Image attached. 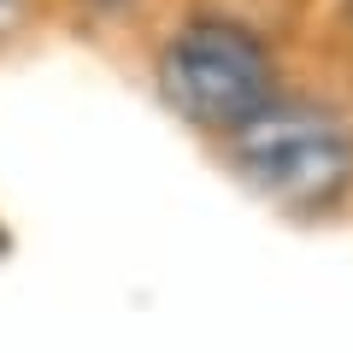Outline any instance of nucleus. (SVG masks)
Returning <instances> with one entry per match:
<instances>
[{
    "label": "nucleus",
    "mask_w": 353,
    "mask_h": 353,
    "mask_svg": "<svg viewBox=\"0 0 353 353\" xmlns=\"http://www.w3.org/2000/svg\"><path fill=\"white\" fill-rule=\"evenodd\" d=\"M224 141L236 171L289 212H330L353 189V130L330 106L271 101Z\"/></svg>",
    "instance_id": "1"
},
{
    "label": "nucleus",
    "mask_w": 353,
    "mask_h": 353,
    "mask_svg": "<svg viewBox=\"0 0 353 353\" xmlns=\"http://www.w3.org/2000/svg\"><path fill=\"white\" fill-rule=\"evenodd\" d=\"M159 94L201 130L236 136L277 101V59L248 24L189 18L159 48Z\"/></svg>",
    "instance_id": "2"
},
{
    "label": "nucleus",
    "mask_w": 353,
    "mask_h": 353,
    "mask_svg": "<svg viewBox=\"0 0 353 353\" xmlns=\"http://www.w3.org/2000/svg\"><path fill=\"white\" fill-rule=\"evenodd\" d=\"M24 18H30V0H0V48L24 30Z\"/></svg>",
    "instance_id": "3"
},
{
    "label": "nucleus",
    "mask_w": 353,
    "mask_h": 353,
    "mask_svg": "<svg viewBox=\"0 0 353 353\" xmlns=\"http://www.w3.org/2000/svg\"><path fill=\"white\" fill-rule=\"evenodd\" d=\"M341 6H347V24H353V0H341Z\"/></svg>",
    "instance_id": "4"
},
{
    "label": "nucleus",
    "mask_w": 353,
    "mask_h": 353,
    "mask_svg": "<svg viewBox=\"0 0 353 353\" xmlns=\"http://www.w3.org/2000/svg\"><path fill=\"white\" fill-rule=\"evenodd\" d=\"M0 253H6V230H0Z\"/></svg>",
    "instance_id": "5"
}]
</instances>
